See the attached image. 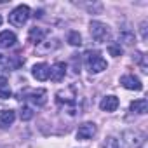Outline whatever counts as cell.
Masks as SVG:
<instances>
[{
	"label": "cell",
	"instance_id": "9a60e30c",
	"mask_svg": "<svg viewBox=\"0 0 148 148\" xmlns=\"http://www.w3.org/2000/svg\"><path fill=\"white\" fill-rule=\"evenodd\" d=\"M16 112L14 110H2L0 112V127H9L14 124Z\"/></svg>",
	"mask_w": 148,
	"mask_h": 148
},
{
	"label": "cell",
	"instance_id": "30bf717a",
	"mask_svg": "<svg viewBox=\"0 0 148 148\" xmlns=\"http://www.w3.org/2000/svg\"><path fill=\"white\" fill-rule=\"evenodd\" d=\"M120 84H122L125 89H129V91H141V89H143L141 80H139L138 77H134V75H122V77H120Z\"/></svg>",
	"mask_w": 148,
	"mask_h": 148
},
{
	"label": "cell",
	"instance_id": "2e32d148",
	"mask_svg": "<svg viewBox=\"0 0 148 148\" xmlns=\"http://www.w3.org/2000/svg\"><path fill=\"white\" fill-rule=\"evenodd\" d=\"M131 112L132 113H146L148 112V101L145 99V98H141V99H134L132 103H131Z\"/></svg>",
	"mask_w": 148,
	"mask_h": 148
},
{
	"label": "cell",
	"instance_id": "d6986e66",
	"mask_svg": "<svg viewBox=\"0 0 148 148\" xmlns=\"http://www.w3.org/2000/svg\"><path fill=\"white\" fill-rule=\"evenodd\" d=\"M68 44L73 45V47L80 45V44H82V37H80V33H79V32H70V33H68Z\"/></svg>",
	"mask_w": 148,
	"mask_h": 148
},
{
	"label": "cell",
	"instance_id": "6da1fadb",
	"mask_svg": "<svg viewBox=\"0 0 148 148\" xmlns=\"http://www.w3.org/2000/svg\"><path fill=\"white\" fill-rule=\"evenodd\" d=\"M75 91L73 87H66V89H61L56 92V101L58 105L68 108V113L70 115H75Z\"/></svg>",
	"mask_w": 148,
	"mask_h": 148
},
{
	"label": "cell",
	"instance_id": "277c9868",
	"mask_svg": "<svg viewBox=\"0 0 148 148\" xmlns=\"http://www.w3.org/2000/svg\"><path fill=\"white\" fill-rule=\"evenodd\" d=\"M145 141V136L138 131H124L122 132V148H139Z\"/></svg>",
	"mask_w": 148,
	"mask_h": 148
},
{
	"label": "cell",
	"instance_id": "ac0fdd59",
	"mask_svg": "<svg viewBox=\"0 0 148 148\" xmlns=\"http://www.w3.org/2000/svg\"><path fill=\"white\" fill-rule=\"evenodd\" d=\"M49 42H51V40H47V42H45V40H44V42H40V44L37 45V51H38V52H42V54H47V52L54 51V49H56V47L59 45L56 38L52 40V44H49Z\"/></svg>",
	"mask_w": 148,
	"mask_h": 148
},
{
	"label": "cell",
	"instance_id": "7402d4cb",
	"mask_svg": "<svg viewBox=\"0 0 148 148\" xmlns=\"http://www.w3.org/2000/svg\"><path fill=\"white\" fill-rule=\"evenodd\" d=\"M103 148H120V146H119V141L113 136H108L106 141H105V145H103Z\"/></svg>",
	"mask_w": 148,
	"mask_h": 148
},
{
	"label": "cell",
	"instance_id": "5b68a950",
	"mask_svg": "<svg viewBox=\"0 0 148 148\" xmlns=\"http://www.w3.org/2000/svg\"><path fill=\"white\" fill-rule=\"evenodd\" d=\"M28 19H30V7L28 5H18L9 14V23L14 26H23Z\"/></svg>",
	"mask_w": 148,
	"mask_h": 148
},
{
	"label": "cell",
	"instance_id": "8fae6325",
	"mask_svg": "<svg viewBox=\"0 0 148 148\" xmlns=\"http://www.w3.org/2000/svg\"><path fill=\"white\" fill-rule=\"evenodd\" d=\"M49 64L47 63H38V64H35L33 66V70H32V75L37 79V80H40V82H44V80H47L49 79Z\"/></svg>",
	"mask_w": 148,
	"mask_h": 148
},
{
	"label": "cell",
	"instance_id": "52a82bcc",
	"mask_svg": "<svg viewBox=\"0 0 148 148\" xmlns=\"http://www.w3.org/2000/svg\"><path fill=\"white\" fill-rule=\"evenodd\" d=\"M23 98H26L28 101H32L37 106H44L47 103V92L45 89H37V91H28Z\"/></svg>",
	"mask_w": 148,
	"mask_h": 148
},
{
	"label": "cell",
	"instance_id": "5bb4252c",
	"mask_svg": "<svg viewBox=\"0 0 148 148\" xmlns=\"http://www.w3.org/2000/svg\"><path fill=\"white\" fill-rule=\"evenodd\" d=\"M14 44H16V35L12 32L5 30V32L0 33V49H9Z\"/></svg>",
	"mask_w": 148,
	"mask_h": 148
},
{
	"label": "cell",
	"instance_id": "ffe728a7",
	"mask_svg": "<svg viewBox=\"0 0 148 148\" xmlns=\"http://www.w3.org/2000/svg\"><path fill=\"white\" fill-rule=\"evenodd\" d=\"M33 108L32 106H28V105H23V108H21V112H19V117H21V120H30V119H33Z\"/></svg>",
	"mask_w": 148,
	"mask_h": 148
},
{
	"label": "cell",
	"instance_id": "3957f363",
	"mask_svg": "<svg viewBox=\"0 0 148 148\" xmlns=\"http://www.w3.org/2000/svg\"><path fill=\"white\" fill-rule=\"evenodd\" d=\"M89 32H91V37L96 42H106L110 38V28L101 21H91Z\"/></svg>",
	"mask_w": 148,
	"mask_h": 148
},
{
	"label": "cell",
	"instance_id": "d4e9b609",
	"mask_svg": "<svg viewBox=\"0 0 148 148\" xmlns=\"http://www.w3.org/2000/svg\"><path fill=\"white\" fill-rule=\"evenodd\" d=\"M0 25H2V16H0Z\"/></svg>",
	"mask_w": 148,
	"mask_h": 148
},
{
	"label": "cell",
	"instance_id": "603a6c76",
	"mask_svg": "<svg viewBox=\"0 0 148 148\" xmlns=\"http://www.w3.org/2000/svg\"><path fill=\"white\" fill-rule=\"evenodd\" d=\"M120 38L124 40V44H132V42H134L132 33H131V32H127V30H124V32L120 33Z\"/></svg>",
	"mask_w": 148,
	"mask_h": 148
},
{
	"label": "cell",
	"instance_id": "8992f818",
	"mask_svg": "<svg viewBox=\"0 0 148 148\" xmlns=\"http://www.w3.org/2000/svg\"><path fill=\"white\" fill-rule=\"evenodd\" d=\"M25 61L18 56H4L0 54V71H9V70H16L23 64Z\"/></svg>",
	"mask_w": 148,
	"mask_h": 148
},
{
	"label": "cell",
	"instance_id": "e0dca14e",
	"mask_svg": "<svg viewBox=\"0 0 148 148\" xmlns=\"http://www.w3.org/2000/svg\"><path fill=\"white\" fill-rule=\"evenodd\" d=\"M12 96V91H11V86L7 82L5 77H0V98L2 99H7Z\"/></svg>",
	"mask_w": 148,
	"mask_h": 148
},
{
	"label": "cell",
	"instance_id": "ba28073f",
	"mask_svg": "<svg viewBox=\"0 0 148 148\" xmlns=\"http://www.w3.org/2000/svg\"><path fill=\"white\" fill-rule=\"evenodd\" d=\"M96 132H98L96 124H92V122H84V124L79 127V131H77V139H82V141L91 139Z\"/></svg>",
	"mask_w": 148,
	"mask_h": 148
},
{
	"label": "cell",
	"instance_id": "44dd1931",
	"mask_svg": "<svg viewBox=\"0 0 148 148\" xmlns=\"http://www.w3.org/2000/svg\"><path fill=\"white\" fill-rule=\"evenodd\" d=\"M108 52L112 54V56H120L122 54V47H120V44H110L108 45Z\"/></svg>",
	"mask_w": 148,
	"mask_h": 148
},
{
	"label": "cell",
	"instance_id": "4fadbf2b",
	"mask_svg": "<svg viewBox=\"0 0 148 148\" xmlns=\"http://www.w3.org/2000/svg\"><path fill=\"white\" fill-rule=\"evenodd\" d=\"M99 108L103 112H115L119 108V98L117 96H105L99 103Z\"/></svg>",
	"mask_w": 148,
	"mask_h": 148
},
{
	"label": "cell",
	"instance_id": "7c38bea8",
	"mask_svg": "<svg viewBox=\"0 0 148 148\" xmlns=\"http://www.w3.org/2000/svg\"><path fill=\"white\" fill-rule=\"evenodd\" d=\"M47 37V32L44 30V28H38V26H33V28H30V32H28V42H32V44H40V42H44V38Z\"/></svg>",
	"mask_w": 148,
	"mask_h": 148
},
{
	"label": "cell",
	"instance_id": "7a4b0ae2",
	"mask_svg": "<svg viewBox=\"0 0 148 148\" xmlns=\"http://www.w3.org/2000/svg\"><path fill=\"white\" fill-rule=\"evenodd\" d=\"M86 66L91 73H101L103 70H106L108 63H106V59L101 58V54L98 51H87L86 52Z\"/></svg>",
	"mask_w": 148,
	"mask_h": 148
},
{
	"label": "cell",
	"instance_id": "9c48e42d",
	"mask_svg": "<svg viewBox=\"0 0 148 148\" xmlns=\"http://www.w3.org/2000/svg\"><path fill=\"white\" fill-rule=\"evenodd\" d=\"M66 75V64L64 63H54L49 68V79L52 82H61Z\"/></svg>",
	"mask_w": 148,
	"mask_h": 148
},
{
	"label": "cell",
	"instance_id": "cb8c5ba5",
	"mask_svg": "<svg viewBox=\"0 0 148 148\" xmlns=\"http://www.w3.org/2000/svg\"><path fill=\"white\" fill-rule=\"evenodd\" d=\"M139 32H141V38L146 40V21H143V23L139 25Z\"/></svg>",
	"mask_w": 148,
	"mask_h": 148
}]
</instances>
